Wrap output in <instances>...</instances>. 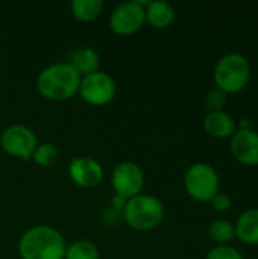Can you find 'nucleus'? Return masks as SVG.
<instances>
[{
    "label": "nucleus",
    "mask_w": 258,
    "mask_h": 259,
    "mask_svg": "<svg viewBox=\"0 0 258 259\" xmlns=\"http://www.w3.org/2000/svg\"><path fill=\"white\" fill-rule=\"evenodd\" d=\"M65 247L62 234L47 225L29 228L18 240V255L21 259H64Z\"/></svg>",
    "instance_id": "f257e3e1"
},
{
    "label": "nucleus",
    "mask_w": 258,
    "mask_h": 259,
    "mask_svg": "<svg viewBox=\"0 0 258 259\" xmlns=\"http://www.w3.org/2000/svg\"><path fill=\"white\" fill-rule=\"evenodd\" d=\"M81 74L68 62L50 64L36 77L38 93L52 102H65L78 94Z\"/></svg>",
    "instance_id": "f03ea898"
},
{
    "label": "nucleus",
    "mask_w": 258,
    "mask_h": 259,
    "mask_svg": "<svg viewBox=\"0 0 258 259\" xmlns=\"http://www.w3.org/2000/svg\"><path fill=\"white\" fill-rule=\"evenodd\" d=\"M122 215L131 229L137 232H151L161 225L164 219V206L158 197L141 193L126 200Z\"/></svg>",
    "instance_id": "7ed1b4c3"
},
{
    "label": "nucleus",
    "mask_w": 258,
    "mask_h": 259,
    "mask_svg": "<svg viewBox=\"0 0 258 259\" xmlns=\"http://www.w3.org/2000/svg\"><path fill=\"white\" fill-rule=\"evenodd\" d=\"M216 88L225 94H236L246 88L251 79V64L240 53L222 56L213 71Z\"/></svg>",
    "instance_id": "20e7f679"
},
{
    "label": "nucleus",
    "mask_w": 258,
    "mask_h": 259,
    "mask_svg": "<svg viewBox=\"0 0 258 259\" xmlns=\"http://www.w3.org/2000/svg\"><path fill=\"white\" fill-rule=\"evenodd\" d=\"M184 188L196 202H210L220 188V179L216 168L207 162L190 165L184 175Z\"/></svg>",
    "instance_id": "39448f33"
},
{
    "label": "nucleus",
    "mask_w": 258,
    "mask_h": 259,
    "mask_svg": "<svg viewBox=\"0 0 258 259\" xmlns=\"http://www.w3.org/2000/svg\"><path fill=\"white\" fill-rule=\"evenodd\" d=\"M151 0H131L116 6L109 15V27L114 33L128 36L138 32L146 23L144 9Z\"/></svg>",
    "instance_id": "423d86ee"
},
{
    "label": "nucleus",
    "mask_w": 258,
    "mask_h": 259,
    "mask_svg": "<svg viewBox=\"0 0 258 259\" xmlns=\"http://www.w3.org/2000/svg\"><path fill=\"white\" fill-rule=\"evenodd\" d=\"M0 146L9 156L29 161L38 146V140L30 127L24 124H12L0 134Z\"/></svg>",
    "instance_id": "0eeeda50"
},
{
    "label": "nucleus",
    "mask_w": 258,
    "mask_h": 259,
    "mask_svg": "<svg viewBox=\"0 0 258 259\" xmlns=\"http://www.w3.org/2000/svg\"><path fill=\"white\" fill-rule=\"evenodd\" d=\"M82 97L84 102L93 106H105L113 99L116 97L117 87L114 79L103 73V71H96L88 76L81 77V85L78 91Z\"/></svg>",
    "instance_id": "6e6552de"
},
{
    "label": "nucleus",
    "mask_w": 258,
    "mask_h": 259,
    "mask_svg": "<svg viewBox=\"0 0 258 259\" xmlns=\"http://www.w3.org/2000/svg\"><path fill=\"white\" fill-rule=\"evenodd\" d=\"M111 184L116 191V196L129 200L141 194L144 187V173L141 167L131 161H123L116 165L111 176Z\"/></svg>",
    "instance_id": "1a4fd4ad"
},
{
    "label": "nucleus",
    "mask_w": 258,
    "mask_h": 259,
    "mask_svg": "<svg viewBox=\"0 0 258 259\" xmlns=\"http://www.w3.org/2000/svg\"><path fill=\"white\" fill-rule=\"evenodd\" d=\"M68 176L81 188H93L103 179V167L91 156H78L68 164Z\"/></svg>",
    "instance_id": "9d476101"
},
{
    "label": "nucleus",
    "mask_w": 258,
    "mask_h": 259,
    "mask_svg": "<svg viewBox=\"0 0 258 259\" xmlns=\"http://www.w3.org/2000/svg\"><path fill=\"white\" fill-rule=\"evenodd\" d=\"M231 153L234 159L246 167L258 165V132L249 131H236L231 137Z\"/></svg>",
    "instance_id": "9b49d317"
},
{
    "label": "nucleus",
    "mask_w": 258,
    "mask_h": 259,
    "mask_svg": "<svg viewBox=\"0 0 258 259\" xmlns=\"http://www.w3.org/2000/svg\"><path fill=\"white\" fill-rule=\"evenodd\" d=\"M202 126L205 132L213 138H231L237 131L236 120L225 111L219 112H207L202 120Z\"/></svg>",
    "instance_id": "f8f14e48"
},
{
    "label": "nucleus",
    "mask_w": 258,
    "mask_h": 259,
    "mask_svg": "<svg viewBox=\"0 0 258 259\" xmlns=\"http://www.w3.org/2000/svg\"><path fill=\"white\" fill-rule=\"evenodd\" d=\"M144 18L154 29H167L175 21V9L170 3L163 0H152L144 9Z\"/></svg>",
    "instance_id": "ddd939ff"
},
{
    "label": "nucleus",
    "mask_w": 258,
    "mask_h": 259,
    "mask_svg": "<svg viewBox=\"0 0 258 259\" xmlns=\"http://www.w3.org/2000/svg\"><path fill=\"white\" fill-rule=\"evenodd\" d=\"M236 237L249 246H258V208L245 211L234 225Z\"/></svg>",
    "instance_id": "4468645a"
},
{
    "label": "nucleus",
    "mask_w": 258,
    "mask_h": 259,
    "mask_svg": "<svg viewBox=\"0 0 258 259\" xmlns=\"http://www.w3.org/2000/svg\"><path fill=\"white\" fill-rule=\"evenodd\" d=\"M68 64L81 74V77H84V76L99 71L100 56L91 47H81L71 53Z\"/></svg>",
    "instance_id": "2eb2a0df"
},
{
    "label": "nucleus",
    "mask_w": 258,
    "mask_h": 259,
    "mask_svg": "<svg viewBox=\"0 0 258 259\" xmlns=\"http://www.w3.org/2000/svg\"><path fill=\"white\" fill-rule=\"evenodd\" d=\"M71 15L79 21H93L96 20L103 11L102 0H73L70 3Z\"/></svg>",
    "instance_id": "dca6fc26"
},
{
    "label": "nucleus",
    "mask_w": 258,
    "mask_h": 259,
    "mask_svg": "<svg viewBox=\"0 0 258 259\" xmlns=\"http://www.w3.org/2000/svg\"><path fill=\"white\" fill-rule=\"evenodd\" d=\"M208 237L211 241H214L217 246H227L236 238V229L234 225L228 220H214L208 226Z\"/></svg>",
    "instance_id": "f3484780"
},
{
    "label": "nucleus",
    "mask_w": 258,
    "mask_h": 259,
    "mask_svg": "<svg viewBox=\"0 0 258 259\" xmlns=\"http://www.w3.org/2000/svg\"><path fill=\"white\" fill-rule=\"evenodd\" d=\"M100 252L97 246L88 240H78L65 247L64 259H99Z\"/></svg>",
    "instance_id": "a211bd4d"
},
{
    "label": "nucleus",
    "mask_w": 258,
    "mask_h": 259,
    "mask_svg": "<svg viewBox=\"0 0 258 259\" xmlns=\"http://www.w3.org/2000/svg\"><path fill=\"white\" fill-rule=\"evenodd\" d=\"M59 158V150L55 144L52 143H41L36 146V149L33 150L32 153V161L43 167V168H49V167H53L56 164Z\"/></svg>",
    "instance_id": "6ab92c4d"
},
{
    "label": "nucleus",
    "mask_w": 258,
    "mask_h": 259,
    "mask_svg": "<svg viewBox=\"0 0 258 259\" xmlns=\"http://www.w3.org/2000/svg\"><path fill=\"white\" fill-rule=\"evenodd\" d=\"M228 103V94H225L220 90H211L207 97H205V108L208 109V112H219L224 111V108Z\"/></svg>",
    "instance_id": "aec40b11"
},
{
    "label": "nucleus",
    "mask_w": 258,
    "mask_h": 259,
    "mask_svg": "<svg viewBox=\"0 0 258 259\" xmlns=\"http://www.w3.org/2000/svg\"><path fill=\"white\" fill-rule=\"evenodd\" d=\"M205 259H243V256H242V253L236 247L227 244V246H216V247H213L207 253Z\"/></svg>",
    "instance_id": "412c9836"
},
{
    "label": "nucleus",
    "mask_w": 258,
    "mask_h": 259,
    "mask_svg": "<svg viewBox=\"0 0 258 259\" xmlns=\"http://www.w3.org/2000/svg\"><path fill=\"white\" fill-rule=\"evenodd\" d=\"M210 203H211V206H213V209L216 211V212H225V211H228L230 208H231V197L227 194V193H217L211 200H210Z\"/></svg>",
    "instance_id": "4be33fe9"
},
{
    "label": "nucleus",
    "mask_w": 258,
    "mask_h": 259,
    "mask_svg": "<svg viewBox=\"0 0 258 259\" xmlns=\"http://www.w3.org/2000/svg\"><path fill=\"white\" fill-rule=\"evenodd\" d=\"M125 205H126V200L123 197H120V196H114L113 197V208L116 211H122L125 208Z\"/></svg>",
    "instance_id": "5701e85b"
},
{
    "label": "nucleus",
    "mask_w": 258,
    "mask_h": 259,
    "mask_svg": "<svg viewBox=\"0 0 258 259\" xmlns=\"http://www.w3.org/2000/svg\"><path fill=\"white\" fill-rule=\"evenodd\" d=\"M249 129H252L251 121H249L248 118H242V120L239 121V131H249Z\"/></svg>",
    "instance_id": "b1692460"
}]
</instances>
